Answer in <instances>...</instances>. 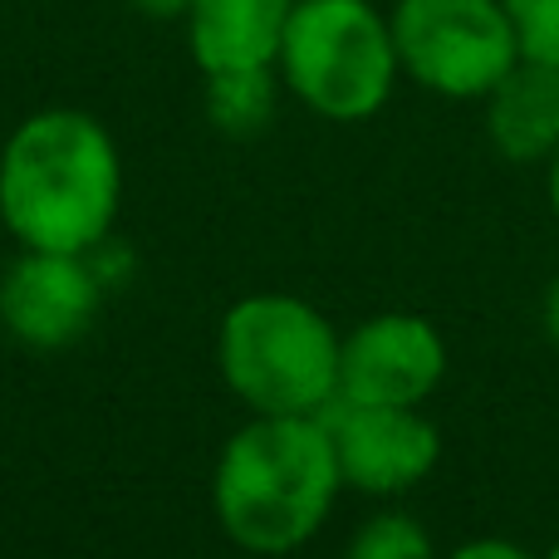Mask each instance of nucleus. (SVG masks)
<instances>
[{
  "mask_svg": "<svg viewBox=\"0 0 559 559\" xmlns=\"http://www.w3.org/2000/svg\"><path fill=\"white\" fill-rule=\"evenodd\" d=\"M123 202L118 143L94 114H29L0 153V216L25 251L88 255Z\"/></svg>",
  "mask_w": 559,
  "mask_h": 559,
  "instance_id": "nucleus-1",
  "label": "nucleus"
},
{
  "mask_svg": "<svg viewBox=\"0 0 559 559\" xmlns=\"http://www.w3.org/2000/svg\"><path fill=\"white\" fill-rule=\"evenodd\" d=\"M344 486L324 417H261L222 447L212 506L226 540L251 555H289L314 540Z\"/></svg>",
  "mask_w": 559,
  "mask_h": 559,
  "instance_id": "nucleus-2",
  "label": "nucleus"
},
{
  "mask_svg": "<svg viewBox=\"0 0 559 559\" xmlns=\"http://www.w3.org/2000/svg\"><path fill=\"white\" fill-rule=\"evenodd\" d=\"M338 334L299 295H246L216 334L222 378L261 417H319L338 397Z\"/></svg>",
  "mask_w": 559,
  "mask_h": 559,
  "instance_id": "nucleus-3",
  "label": "nucleus"
},
{
  "mask_svg": "<svg viewBox=\"0 0 559 559\" xmlns=\"http://www.w3.org/2000/svg\"><path fill=\"white\" fill-rule=\"evenodd\" d=\"M275 69L280 84L329 123L383 114L403 74L393 25L373 0H295Z\"/></svg>",
  "mask_w": 559,
  "mask_h": 559,
  "instance_id": "nucleus-4",
  "label": "nucleus"
},
{
  "mask_svg": "<svg viewBox=\"0 0 559 559\" xmlns=\"http://www.w3.org/2000/svg\"><path fill=\"white\" fill-rule=\"evenodd\" d=\"M397 64L437 98H486L521 59V35L506 0H397L393 15Z\"/></svg>",
  "mask_w": 559,
  "mask_h": 559,
  "instance_id": "nucleus-5",
  "label": "nucleus"
},
{
  "mask_svg": "<svg viewBox=\"0 0 559 559\" xmlns=\"http://www.w3.org/2000/svg\"><path fill=\"white\" fill-rule=\"evenodd\" d=\"M319 417L329 427L344 486L364 496H403L442 462V432L417 407L334 397Z\"/></svg>",
  "mask_w": 559,
  "mask_h": 559,
  "instance_id": "nucleus-6",
  "label": "nucleus"
},
{
  "mask_svg": "<svg viewBox=\"0 0 559 559\" xmlns=\"http://www.w3.org/2000/svg\"><path fill=\"white\" fill-rule=\"evenodd\" d=\"M447 378V338L423 314H373L338 344V397L423 407Z\"/></svg>",
  "mask_w": 559,
  "mask_h": 559,
  "instance_id": "nucleus-7",
  "label": "nucleus"
},
{
  "mask_svg": "<svg viewBox=\"0 0 559 559\" xmlns=\"http://www.w3.org/2000/svg\"><path fill=\"white\" fill-rule=\"evenodd\" d=\"M104 285L88 255L25 251L0 280V324L25 348H64L94 324Z\"/></svg>",
  "mask_w": 559,
  "mask_h": 559,
  "instance_id": "nucleus-8",
  "label": "nucleus"
},
{
  "mask_svg": "<svg viewBox=\"0 0 559 559\" xmlns=\"http://www.w3.org/2000/svg\"><path fill=\"white\" fill-rule=\"evenodd\" d=\"M295 0H192L187 5V49L202 74L222 69H271L280 59Z\"/></svg>",
  "mask_w": 559,
  "mask_h": 559,
  "instance_id": "nucleus-9",
  "label": "nucleus"
},
{
  "mask_svg": "<svg viewBox=\"0 0 559 559\" xmlns=\"http://www.w3.org/2000/svg\"><path fill=\"white\" fill-rule=\"evenodd\" d=\"M486 138L506 163H550L559 147V69L545 59H515L501 84L481 98Z\"/></svg>",
  "mask_w": 559,
  "mask_h": 559,
  "instance_id": "nucleus-10",
  "label": "nucleus"
},
{
  "mask_svg": "<svg viewBox=\"0 0 559 559\" xmlns=\"http://www.w3.org/2000/svg\"><path fill=\"white\" fill-rule=\"evenodd\" d=\"M280 69H222L206 74V118L226 138H255L275 118Z\"/></svg>",
  "mask_w": 559,
  "mask_h": 559,
  "instance_id": "nucleus-11",
  "label": "nucleus"
},
{
  "mask_svg": "<svg viewBox=\"0 0 559 559\" xmlns=\"http://www.w3.org/2000/svg\"><path fill=\"white\" fill-rule=\"evenodd\" d=\"M344 559H442V555H437L432 535H427V525L417 521V515L383 511L358 525Z\"/></svg>",
  "mask_w": 559,
  "mask_h": 559,
  "instance_id": "nucleus-12",
  "label": "nucleus"
},
{
  "mask_svg": "<svg viewBox=\"0 0 559 559\" xmlns=\"http://www.w3.org/2000/svg\"><path fill=\"white\" fill-rule=\"evenodd\" d=\"M506 5L521 35V55L559 69V0H506Z\"/></svg>",
  "mask_w": 559,
  "mask_h": 559,
  "instance_id": "nucleus-13",
  "label": "nucleus"
},
{
  "mask_svg": "<svg viewBox=\"0 0 559 559\" xmlns=\"http://www.w3.org/2000/svg\"><path fill=\"white\" fill-rule=\"evenodd\" d=\"M447 559H535V555L515 540H496V535H486V540H466L462 550H452Z\"/></svg>",
  "mask_w": 559,
  "mask_h": 559,
  "instance_id": "nucleus-14",
  "label": "nucleus"
},
{
  "mask_svg": "<svg viewBox=\"0 0 559 559\" xmlns=\"http://www.w3.org/2000/svg\"><path fill=\"white\" fill-rule=\"evenodd\" d=\"M187 5H192V0H128V10H138V15H147V20H182Z\"/></svg>",
  "mask_w": 559,
  "mask_h": 559,
  "instance_id": "nucleus-15",
  "label": "nucleus"
},
{
  "mask_svg": "<svg viewBox=\"0 0 559 559\" xmlns=\"http://www.w3.org/2000/svg\"><path fill=\"white\" fill-rule=\"evenodd\" d=\"M540 319H545V334H550V344H559V275L550 280V289H545V309H540Z\"/></svg>",
  "mask_w": 559,
  "mask_h": 559,
  "instance_id": "nucleus-16",
  "label": "nucleus"
},
{
  "mask_svg": "<svg viewBox=\"0 0 559 559\" xmlns=\"http://www.w3.org/2000/svg\"><path fill=\"white\" fill-rule=\"evenodd\" d=\"M545 192H550V212H555V222H559V147H555V157H550V177H545Z\"/></svg>",
  "mask_w": 559,
  "mask_h": 559,
  "instance_id": "nucleus-17",
  "label": "nucleus"
},
{
  "mask_svg": "<svg viewBox=\"0 0 559 559\" xmlns=\"http://www.w3.org/2000/svg\"><path fill=\"white\" fill-rule=\"evenodd\" d=\"M545 559H559V545H555V550H550V555H545Z\"/></svg>",
  "mask_w": 559,
  "mask_h": 559,
  "instance_id": "nucleus-18",
  "label": "nucleus"
}]
</instances>
